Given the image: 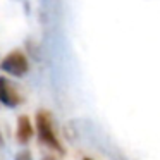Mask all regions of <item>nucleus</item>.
<instances>
[{
    "mask_svg": "<svg viewBox=\"0 0 160 160\" xmlns=\"http://www.w3.org/2000/svg\"><path fill=\"white\" fill-rule=\"evenodd\" d=\"M36 128H38V136H40V139H42V143H45L48 148L57 150V152H60V153L64 152L62 145H60L59 138H57L55 128H53L52 115L47 110H40L38 114H36Z\"/></svg>",
    "mask_w": 160,
    "mask_h": 160,
    "instance_id": "obj_1",
    "label": "nucleus"
},
{
    "mask_svg": "<svg viewBox=\"0 0 160 160\" xmlns=\"http://www.w3.org/2000/svg\"><path fill=\"white\" fill-rule=\"evenodd\" d=\"M2 69L12 76H24L29 69V64L24 53L16 50V52H11L9 55H5V59L2 60Z\"/></svg>",
    "mask_w": 160,
    "mask_h": 160,
    "instance_id": "obj_2",
    "label": "nucleus"
},
{
    "mask_svg": "<svg viewBox=\"0 0 160 160\" xmlns=\"http://www.w3.org/2000/svg\"><path fill=\"white\" fill-rule=\"evenodd\" d=\"M0 102L7 107H18L22 102L18 88L5 78H0Z\"/></svg>",
    "mask_w": 160,
    "mask_h": 160,
    "instance_id": "obj_3",
    "label": "nucleus"
},
{
    "mask_svg": "<svg viewBox=\"0 0 160 160\" xmlns=\"http://www.w3.org/2000/svg\"><path fill=\"white\" fill-rule=\"evenodd\" d=\"M16 136H18V141L21 143V145H26V143L31 139L33 126H31L29 117H26V115H21V117H19V121H18V132H16Z\"/></svg>",
    "mask_w": 160,
    "mask_h": 160,
    "instance_id": "obj_4",
    "label": "nucleus"
},
{
    "mask_svg": "<svg viewBox=\"0 0 160 160\" xmlns=\"http://www.w3.org/2000/svg\"><path fill=\"white\" fill-rule=\"evenodd\" d=\"M16 160H33V158H31V153L28 150H22V152H19L16 155Z\"/></svg>",
    "mask_w": 160,
    "mask_h": 160,
    "instance_id": "obj_5",
    "label": "nucleus"
},
{
    "mask_svg": "<svg viewBox=\"0 0 160 160\" xmlns=\"http://www.w3.org/2000/svg\"><path fill=\"white\" fill-rule=\"evenodd\" d=\"M45 160H52V158H45Z\"/></svg>",
    "mask_w": 160,
    "mask_h": 160,
    "instance_id": "obj_6",
    "label": "nucleus"
},
{
    "mask_svg": "<svg viewBox=\"0 0 160 160\" xmlns=\"http://www.w3.org/2000/svg\"><path fill=\"white\" fill-rule=\"evenodd\" d=\"M84 160H90V158H84Z\"/></svg>",
    "mask_w": 160,
    "mask_h": 160,
    "instance_id": "obj_7",
    "label": "nucleus"
}]
</instances>
